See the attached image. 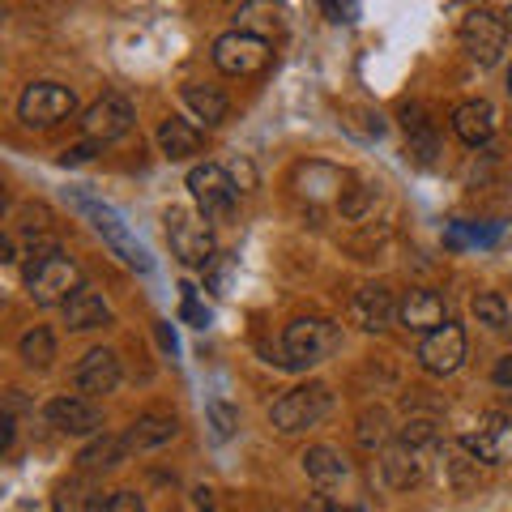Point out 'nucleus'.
Returning a JSON list of instances; mask_svg holds the SVG:
<instances>
[{
	"label": "nucleus",
	"mask_w": 512,
	"mask_h": 512,
	"mask_svg": "<svg viewBox=\"0 0 512 512\" xmlns=\"http://www.w3.org/2000/svg\"><path fill=\"white\" fill-rule=\"evenodd\" d=\"M444 483L457 495H466V491H474L478 483H483V461H478L461 440L444 448Z\"/></svg>",
	"instance_id": "obj_25"
},
{
	"label": "nucleus",
	"mask_w": 512,
	"mask_h": 512,
	"mask_svg": "<svg viewBox=\"0 0 512 512\" xmlns=\"http://www.w3.org/2000/svg\"><path fill=\"white\" fill-rule=\"evenodd\" d=\"M397 320H402L410 333H431V329H440L448 320V308H444V299L436 291L414 286V291H406L402 303H397Z\"/></svg>",
	"instance_id": "obj_18"
},
{
	"label": "nucleus",
	"mask_w": 512,
	"mask_h": 512,
	"mask_svg": "<svg viewBox=\"0 0 512 512\" xmlns=\"http://www.w3.org/2000/svg\"><path fill=\"white\" fill-rule=\"evenodd\" d=\"M303 474H308L320 491H329V487L346 483V478H350V466H346V457L338 453V448L316 444V448H308V453H303Z\"/></svg>",
	"instance_id": "obj_24"
},
{
	"label": "nucleus",
	"mask_w": 512,
	"mask_h": 512,
	"mask_svg": "<svg viewBox=\"0 0 512 512\" xmlns=\"http://www.w3.org/2000/svg\"><path fill=\"white\" fill-rule=\"evenodd\" d=\"M308 512H355V508H346L342 500H329V495H312Z\"/></svg>",
	"instance_id": "obj_38"
},
{
	"label": "nucleus",
	"mask_w": 512,
	"mask_h": 512,
	"mask_svg": "<svg viewBox=\"0 0 512 512\" xmlns=\"http://www.w3.org/2000/svg\"><path fill=\"white\" fill-rule=\"evenodd\" d=\"M197 508H201V512H210V508H214V491H210V487H201V491H197Z\"/></svg>",
	"instance_id": "obj_39"
},
{
	"label": "nucleus",
	"mask_w": 512,
	"mask_h": 512,
	"mask_svg": "<svg viewBox=\"0 0 512 512\" xmlns=\"http://www.w3.org/2000/svg\"><path fill=\"white\" fill-rule=\"evenodd\" d=\"M82 286V269H77L73 256H64L60 248L43 252L39 261L26 265V295L39 303V308H64L69 303V295Z\"/></svg>",
	"instance_id": "obj_1"
},
{
	"label": "nucleus",
	"mask_w": 512,
	"mask_h": 512,
	"mask_svg": "<svg viewBox=\"0 0 512 512\" xmlns=\"http://www.w3.org/2000/svg\"><path fill=\"white\" fill-rule=\"evenodd\" d=\"M99 512H146V504H141V495H137V491L120 487V491L103 495V508H99Z\"/></svg>",
	"instance_id": "obj_36"
},
{
	"label": "nucleus",
	"mask_w": 512,
	"mask_h": 512,
	"mask_svg": "<svg viewBox=\"0 0 512 512\" xmlns=\"http://www.w3.org/2000/svg\"><path fill=\"white\" fill-rule=\"evenodd\" d=\"M133 120H137V111L124 94H103V99H94L82 111V133L94 146H107V141H120L133 128Z\"/></svg>",
	"instance_id": "obj_10"
},
{
	"label": "nucleus",
	"mask_w": 512,
	"mask_h": 512,
	"mask_svg": "<svg viewBox=\"0 0 512 512\" xmlns=\"http://www.w3.org/2000/svg\"><path fill=\"white\" fill-rule=\"evenodd\" d=\"M338 346H342V329L333 325V320H325V316H299L282 333V355H286L282 363L286 367H316V363H325Z\"/></svg>",
	"instance_id": "obj_2"
},
{
	"label": "nucleus",
	"mask_w": 512,
	"mask_h": 512,
	"mask_svg": "<svg viewBox=\"0 0 512 512\" xmlns=\"http://www.w3.org/2000/svg\"><path fill=\"white\" fill-rule=\"evenodd\" d=\"M175 431H180V419H175V414H141V419L124 431V440L133 453H150V448L175 440Z\"/></svg>",
	"instance_id": "obj_26"
},
{
	"label": "nucleus",
	"mask_w": 512,
	"mask_h": 512,
	"mask_svg": "<svg viewBox=\"0 0 512 512\" xmlns=\"http://www.w3.org/2000/svg\"><path fill=\"white\" fill-rule=\"evenodd\" d=\"M453 133L466 141V146H487L491 133H495V107L487 99H466L453 111Z\"/></svg>",
	"instance_id": "obj_21"
},
{
	"label": "nucleus",
	"mask_w": 512,
	"mask_h": 512,
	"mask_svg": "<svg viewBox=\"0 0 512 512\" xmlns=\"http://www.w3.org/2000/svg\"><path fill=\"white\" fill-rule=\"evenodd\" d=\"M333 414V393H329V384H299V389L291 393H282L274 410H269V423H274L282 436H295V431H308V427H320Z\"/></svg>",
	"instance_id": "obj_3"
},
{
	"label": "nucleus",
	"mask_w": 512,
	"mask_h": 512,
	"mask_svg": "<svg viewBox=\"0 0 512 512\" xmlns=\"http://www.w3.org/2000/svg\"><path fill=\"white\" fill-rule=\"evenodd\" d=\"M43 419L52 423L56 431H64V436H99L103 431V414L99 406L90 402L86 393H60L47 402Z\"/></svg>",
	"instance_id": "obj_12"
},
{
	"label": "nucleus",
	"mask_w": 512,
	"mask_h": 512,
	"mask_svg": "<svg viewBox=\"0 0 512 512\" xmlns=\"http://www.w3.org/2000/svg\"><path fill=\"white\" fill-rule=\"evenodd\" d=\"M508 30H512V13H508Z\"/></svg>",
	"instance_id": "obj_40"
},
{
	"label": "nucleus",
	"mask_w": 512,
	"mask_h": 512,
	"mask_svg": "<svg viewBox=\"0 0 512 512\" xmlns=\"http://www.w3.org/2000/svg\"><path fill=\"white\" fill-rule=\"evenodd\" d=\"M205 414H210V427H214L218 440H231L239 431V410L231 402H222V397H214V402L205 406Z\"/></svg>",
	"instance_id": "obj_34"
},
{
	"label": "nucleus",
	"mask_w": 512,
	"mask_h": 512,
	"mask_svg": "<svg viewBox=\"0 0 512 512\" xmlns=\"http://www.w3.org/2000/svg\"><path fill=\"white\" fill-rule=\"evenodd\" d=\"M73 111H77L73 90L60 82H35V86H26V94L18 99V116L26 128H52L64 116H73Z\"/></svg>",
	"instance_id": "obj_9"
},
{
	"label": "nucleus",
	"mask_w": 512,
	"mask_h": 512,
	"mask_svg": "<svg viewBox=\"0 0 512 512\" xmlns=\"http://www.w3.org/2000/svg\"><path fill=\"white\" fill-rule=\"evenodd\" d=\"M235 30L274 39V35L286 30V9L278 5V0H244V5L235 9Z\"/></svg>",
	"instance_id": "obj_22"
},
{
	"label": "nucleus",
	"mask_w": 512,
	"mask_h": 512,
	"mask_svg": "<svg viewBox=\"0 0 512 512\" xmlns=\"http://www.w3.org/2000/svg\"><path fill=\"white\" fill-rule=\"evenodd\" d=\"M167 239H171V252L180 256L188 269H210L214 265V231H210V218H197L171 205L167 210Z\"/></svg>",
	"instance_id": "obj_4"
},
{
	"label": "nucleus",
	"mask_w": 512,
	"mask_h": 512,
	"mask_svg": "<svg viewBox=\"0 0 512 512\" xmlns=\"http://www.w3.org/2000/svg\"><path fill=\"white\" fill-rule=\"evenodd\" d=\"M397 440L410 448H436L440 444V423L436 419H410L397 427Z\"/></svg>",
	"instance_id": "obj_33"
},
{
	"label": "nucleus",
	"mask_w": 512,
	"mask_h": 512,
	"mask_svg": "<svg viewBox=\"0 0 512 512\" xmlns=\"http://www.w3.org/2000/svg\"><path fill=\"white\" fill-rule=\"evenodd\" d=\"M52 508L56 512H99L103 508V495L94 487V474H69L60 478L56 491H52Z\"/></svg>",
	"instance_id": "obj_23"
},
{
	"label": "nucleus",
	"mask_w": 512,
	"mask_h": 512,
	"mask_svg": "<svg viewBox=\"0 0 512 512\" xmlns=\"http://www.w3.org/2000/svg\"><path fill=\"white\" fill-rule=\"evenodd\" d=\"M461 444H466L483 466H500V461L512 453V419L500 414V410H491V414L478 419V431L461 436Z\"/></svg>",
	"instance_id": "obj_14"
},
{
	"label": "nucleus",
	"mask_w": 512,
	"mask_h": 512,
	"mask_svg": "<svg viewBox=\"0 0 512 512\" xmlns=\"http://www.w3.org/2000/svg\"><path fill=\"white\" fill-rule=\"evenodd\" d=\"M188 192H192V201H197V210L201 218H210V222H231L235 214V180L227 175V167H218V163H201V167H192L188 171Z\"/></svg>",
	"instance_id": "obj_6"
},
{
	"label": "nucleus",
	"mask_w": 512,
	"mask_h": 512,
	"mask_svg": "<svg viewBox=\"0 0 512 512\" xmlns=\"http://www.w3.org/2000/svg\"><path fill=\"white\" fill-rule=\"evenodd\" d=\"M158 150H163L171 163H180V158H192L201 150V128H192L188 120H163L158 124Z\"/></svg>",
	"instance_id": "obj_28"
},
{
	"label": "nucleus",
	"mask_w": 512,
	"mask_h": 512,
	"mask_svg": "<svg viewBox=\"0 0 512 512\" xmlns=\"http://www.w3.org/2000/svg\"><path fill=\"white\" fill-rule=\"evenodd\" d=\"M376 470H380V483L389 487V491H410L414 483H423V474H427L423 448H410V444H402V440H397V444H384Z\"/></svg>",
	"instance_id": "obj_13"
},
{
	"label": "nucleus",
	"mask_w": 512,
	"mask_h": 512,
	"mask_svg": "<svg viewBox=\"0 0 512 512\" xmlns=\"http://www.w3.org/2000/svg\"><path fill=\"white\" fill-rule=\"evenodd\" d=\"M457 39L466 47V56L478 64H495L508 47V18H500L495 9H474L461 18Z\"/></svg>",
	"instance_id": "obj_8"
},
{
	"label": "nucleus",
	"mask_w": 512,
	"mask_h": 512,
	"mask_svg": "<svg viewBox=\"0 0 512 512\" xmlns=\"http://www.w3.org/2000/svg\"><path fill=\"white\" fill-rule=\"evenodd\" d=\"M419 363H423V372H431V376H453L457 367L466 363V333H461V325L444 320L440 329L423 333Z\"/></svg>",
	"instance_id": "obj_11"
},
{
	"label": "nucleus",
	"mask_w": 512,
	"mask_h": 512,
	"mask_svg": "<svg viewBox=\"0 0 512 512\" xmlns=\"http://www.w3.org/2000/svg\"><path fill=\"white\" fill-rule=\"evenodd\" d=\"M77 210H82V214L94 222V231L107 239L111 252H116L128 269H137V274H150V252L141 248V239H133V231H128L124 222L116 218V210H111V205L90 201V197H77Z\"/></svg>",
	"instance_id": "obj_7"
},
{
	"label": "nucleus",
	"mask_w": 512,
	"mask_h": 512,
	"mask_svg": "<svg viewBox=\"0 0 512 512\" xmlns=\"http://www.w3.org/2000/svg\"><path fill=\"white\" fill-rule=\"evenodd\" d=\"M184 316L192 320V325H205V320H210V316L201 312V303H197V291H192V286H184Z\"/></svg>",
	"instance_id": "obj_37"
},
{
	"label": "nucleus",
	"mask_w": 512,
	"mask_h": 512,
	"mask_svg": "<svg viewBox=\"0 0 512 512\" xmlns=\"http://www.w3.org/2000/svg\"><path fill=\"white\" fill-rule=\"evenodd\" d=\"M380 201H384V184L380 180H350L346 192H342V201H338V210L350 222H363V218L376 214Z\"/></svg>",
	"instance_id": "obj_29"
},
{
	"label": "nucleus",
	"mask_w": 512,
	"mask_h": 512,
	"mask_svg": "<svg viewBox=\"0 0 512 512\" xmlns=\"http://www.w3.org/2000/svg\"><path fill=\"white\" fill-rule=\"evenodd\" d=\"M128 453H133V448H128L124 436H116V431H99V436H90V444L77 453V470L82 474H107V470H116Z\"/></svg>",
	"instance_id": "obj_20"
},
{
	"label": "nucleus",
	"mask_w": 512,
	"mask_h": 512,
	"mask_svg": "<svg viewBox=\"0 0 512 512\" xmlns=\"http://www.w3.org/2000/svg\"><path fill=\"white\" fill-rule=\"evenodd\" d=\"M410 141H406V150L414 154V163H423V167H431V158L440 154V141H436V128H414V133H406Z\"/></svg>",
	"instance_id": "obj_35"
},
{
	"label": "nucleus",
	"mask_w": 512,
	"mask_h": 512,
	"mask_svg": "<svg viewBox=\"0 0 512 512\" xmlns=\"http://www.w3.org/2000/svg\"><path fill=\"white\" fill-rule=\"evenodd\" d=\"M393 431H397V427L389 423V410L372 406V410L359 414V431H355V436H359V444L367 448V453H376V448H384V444L393 440Z\"/></svg>",
	"instance_id": "obj_31"
},
{
	"label": "nucleus",
	"mask_w": 512,
	"mask_h": 512,
	"mask_svg": "<svg viewBox=\"0 0 512 512\" xmlns=\"http://www.w3.org/2000/svg\"><path fill=\"white\" fill-rule=\"evenodd\" d=\"M73 384H77V393H86V397L116 393V384H120V355H116V350H107V346H94L90 355L77 363Z\"/></svg>",
	"instance_id": "obj_16"
},
{
	"label": "nucleus",
	"mask_w": 512,
	"mask_h": 512,
	"mask_svg": "<svg viewBox=\"0 0 512 512\" xmlns=\"http://www.w3.org/2000/svg\"><path fill=\"white\" fill-rule=\"evenodd\" d=\"M18 355H22L26 367H35V372L52 367V359H56V338H52V329H43V325L26 329L22 342H18Z\"/></svg>",
	"instance_id": "obj_30"
},
{
	"label": "nucleus",
	"mask_w": 512,
	"mask_h": 512,
	"mask_svg": "<svg viewBox=\"0 0 512 512\" xmlns=\"http://www.w3.org/2000/svg\"><path fill=\"white\" fill-rule=\"evenodd\" d=\"M393 320H397V299H393L389 286L367 282L350 295V325H359L367 333H380V329H389Z\"/></svg>",
	"instance_id": "obj_15"
},
{
	"label": "nucleus",
	"mask_w": 512,
	"mask_h": 512,
	"mask_svg": "<svg viewBox=\"0 0 512 512\" xmlns=\"http://www.w3.org/2000/svg\"><path fill=\"white\" fill-rule=\"evenodd\" d=\"M474 316H478V325H487L495 333H504L512 325V308H508V299L500 291H483V295H474Z\"/></svg>",
	"instance_id": "obj_32"
},
{
	"label": "nucleus",
	"mask_w": 512,
	"mask_h": 512,
	"mask_svg": "<svg viewBox=\"0 0 512 512\" xmlns=\"http://www.w3.org/2000/svg\"><path fill=\"white\" fill-rule=\"evenodd\" d=\"M274 60V47L261 35H248V30H227L222 39H214V64L227 77H256L269 69Z\"/></svg>",
	"instance_id": "obj_5"
},
{
	"label": "nucleus",
	"mask_w": 512,
	"mask_h": 512,
	"mask_svg": "<svg viewBox=\"0 0 512 512\" xmlns=\"http://www.w3.org/2000/svg\"><path fill=\"white\" fill-rule=\"evenodd\" d=\"M180 99H184V107L197 116L201 124H222L227 120V94H222L218 86H201V82H188L184 90H180Z\"/></svg>",
	"instance_id": "obj_27"
},
{
	"label": "nucleus",
	"mask_w": 512,
	"mask_h": 512,
	"mask_svg": "<svg viewBox=\"0 0 512 512\" xmlns=\"http://www.w3.org/2000/svg\"><path fill=\"white\" fill-rule=\"evenodd\" d=\"M274 512H291V508H274Z\"/></svg>",
	"instance_id": "obj_42"
},
{
	"label": "nucleus",
	"mask_w": 512,
	"mask_h": 512,
	"mask_svg": "<svg viewBox=\"0 0 512 512\" xmlns=\"http://www.w3.org/2000/svg\"><path fill=\"white\" fill-rule=\"evenodd\" d=\"M64 325H69L73 333H86V329H103L111 325V308L107 299L94 291V286H77V291L69 295V303H64Z\"/></svg>",
	"instance_id": "obj_19"
},
{
	"label": "nucleus",
	"mask_w": 512,
	"mask_h": 512,
	"mask_svg": "<svg viewBox=\"0 0 512 512\" xmlns=\"http://www.w3.org/2000/svg\"><path fill=\"white\" fill-rule=\"evenodd\" d=\"M350 180H355L350 171L333 167V163H320V158L295 167V188H299V197H308V201H342Z\"/></svg>",
	"instance_id": "obj_17"
},
{
	"label": "nucleus",
	"mask_w": 512,
	"mask_h": 512,
	"mask_svg": "<svg viewBox=\"0 0 512 512\" xmlns=\"http://www.w3.org/2000/svg\"><path fill=\"white\" fill-rule=\"evenodd\" d=\"M508 90H512V73H508Z\"/></svg>",
	"instance_id": "obj_41"
}]
</instances>
